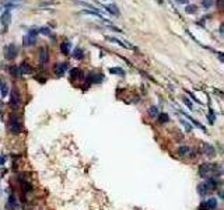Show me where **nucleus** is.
<instances>
[{"label": "nucleus", "mask_w": 224, "mask_h": 210, "mask_svg": "<svg viewBox=\"0 0 224 210\" xmlns=\"http://www.w3.org/2000/svg\"><path fill=\"white\" fill-rule=\"evenodd\" d=\"M197 172H199V177L202 178H220V175L224 172L223 168L217 164H211V163H203V164L199 165V169H197Z\"/></svg>", "instance_id": "f257e3e1"}, {"label": "nucleus", "mask_w": 224, "mask_h": 210, "mask_svg": "<svg viewBox=\"0 0 224 210\" xmlns=\"http://www.w3.org/2000/svg\"><path fill=\"white\" fill-rule=\"evenodd\" d=\"M38 34H39V30L37 28H31L30 31L25 34L23 37V45L24 46H32L35 45V42H37V37Z\"/></svg>", "instance_id": "f03ea898"}, {"label": "nucleus", "mask_w": 224, "mask_h": 210, "mask_svg": "<svg viewBox=\"0 0 224 210\" xmlns=\"http://www.w3.org/2000/svg\"><path fill=\"white\" fill-rule=\"evenodd\" d=\"M10 132L13 133V135H18V133H21V130H23V126H21V122H20V118L17 116V115H11L10 116Z\"/></svg>", "instance_id": "7ed1b4c3"}, {"label": "nucleus", "mask_w": 224, "mask_h": 210, "mask_svg": "<svg viewBox=\"0 0 224 210\" xmlns=\"http://www.w3.org/2000/svg\"><path fill=\"white\" fill-rule=\"evenodd\" d=\"M195 149L189 146H179L178 150H177V154L179 157H182V158H195L196 155H195Z\"/></svg>", "instance_id": "20e7f679"}, {"label": "nucleus", "mask_w": 224, "mask_h": 210, "mask_svg": "<svg viewBox=\"0 0 224 210\" xmlns=\"http://www.w3.org/2000/svg\"><path fill=\"white\" fill-rule=\"evenodd\" d=\"M10 105L13 106L14 109H18L20 105H21V97H20V92L17 88H11V92H10Z\"/></svg>", "instance_id": "39448f33"}, {"label": "nucleus", "mask_w": 224, "mask_h": 210, "mask_svg": "<svg viewBox=\"0 0 224 210\" xmlns=\"http://www.w3.org/2000/svg\"><path fill=\"white\" fill-rule=\"evenodd\" d=\"M18 53V49H17V46L14 45V44H10L4 48V58L7 60H13L16 56Z\"/></svg>", "instance_id": "423d86ee"}, {"label": "nucleus", "mask_w": 224, "mask_h": 210, "mask_svg": "<svg viewBox=\"0 0 224 210\" xmlns=\"http://www.w3.org/2000/svg\"><path fill=\"white\" fill-rule=\"evenodd\" d=\"M10 21H11V13H10V10H4V13L0 16V24L3 25V32L7 31Z\"/></svg>", "instance_id": "0eeeda50"}, {"label": "nucleus", "mask_w": 224, "mask_h": 210, "mask_svg": "<svg viewBox=\"0 0 224 210\" xmlns=\"http://www.w3.org/2000/svg\"><path fill=\"white\" fill-rule=\"evenodd\" d=\"M209 192H211V188H210V185H209V183L206 182V181L197 185V193H199L202 197H205L206 195L209 193Z\"/></svg>", "instance_id": "6e6552de"}, {"label": "nucleus", "mask_w": 224, "mask_h": 210, "mask_svg": "<svg viewBox=\"0 0 224 210\" xmlns=\"http://www.w3.org/2000/svg\"><path fill=\"white\" fill-rule=\"evenodd\" d=\"M203 154L206 155V157H209V158H213L216 155V149L211 144H209V143H203Z\"/></svg>", "instance_id": "1a4fd4ad"}, {"label": "nucleus", "mask_w": 224, "mask_h": 210, "mask_svg": "<svg viewBox=\"0 0 224 210\" xmlns=\"http://www.w3.org/2000/svg\"><path fill=\"white\" fill-rule=\"evenodd\" d=\"M104 80V76L102 74H97V73H90L87 77V86L88 84H98Z\"/></svg>", "instance_id": "9d476101"}, {"label": "nucleus", "mask_w": 224, "mask_h": 210, "mask_svg": "<svg viewBox=\"0 0 224 210\" xmlns=\"http://www.w3.org/2000/svg\"><path fill=\"white\" fill-rule=\"evenodd\" d=\"M67 69H69V63H58L53 70H55L56 76H63L64 72H66Z\"/></svg>", "instance_id": "9b49d317"}, {"label": "nucleus", "mask_w": 224, "mask_h": 210, "mask_svg": "<svg viewBox=\"0 0 224 210\" xmlns=\"http://www.w3.org/2000/svg\"><path fill=\"white\" fill-rule=\"evenodd\" d=\"M106 39L111 42H114V44H116V45L122 46V48H125V49H135V46L130 45V44H123L122 41H119L118 38H114V37H106Z\"/></svg>", "instance_id": "f8f14e48"}, {"label": "nucleus", "mask_w": 224, "mask_h": 210, "mask_svg": "<svg viewBox=\"0 0 224 210\" xmlns=\"http://www.w3.org/2000/svg\"><path fill=\"white\" fill-rule=\"evenodd\" d=\"M7 94H9V86L4 81V78H0V95L4 98L7 97Z\"/></svg>", "instance_id": "ddd939ff"}, {"label": "nucleus", "mask_w": 224, "mask_h": 210, "mask_svg": "<svg viewBox=\"0 0 224 210\" xmlns=\"http://www.w3.org/2000/svg\"><path fill=\"white\" fill-rule=\"evenodd\" d=\"M48 60H49L48 50H46V49H41V52H39V63H41V66H45V64L48 63Z\"/></svg>", "instance_id": "4468645a"}, {"label": "nucleus", "mask_w": 224, "mask_h": 210, "mask_svg": "<svg viewBox=\"0 0 224 210\" xmlns=\"http://www.w3.org/2000/svg\"><path fill=\"white\" fill-rule=\"evenodd\" d=\"M70 49H72V42L64 41L60 44V52H62L63 55H69V53H70Z\"/></svg>", "instance_id": "2eb2a0df"}, {"label": "nucleus", "mask_w": 224, "mask_h": 210, "mask_svg": "<svg viewBox=\"0 0 224 210\" xmlns=\"http://www.w3.org/2000/svg\"><path fill=\"white\" fill-rule=\"evenodd\" d=\"M182 115H183V116H186V118L189 119V121H191V122H192V123L195 125L196 128H199V129H200V130H203V132H205V133L207 132V129H206V126H203V125H202V123H199V122H197L196 119H193L192 116H189V115H188V114H185V112H182Z\"/></svg>", "instance_id": "dca6fc26"}, {"label": "nucleus", "mask_w": 224, "mask_h": 210, "mask_svg": "<svg viewBox=\"0 0 224 210\" xmlns=\"http://www.w3.org/2000/svg\"><path fill=\"white\" fill-rule=\"evenodd\" d=\"M70 77L72 78H80V80H83V78H84V73H83L81 70H80V69H72V70H70Z\"/></svg>", "instance_id": "f3484780"}, {"label": "nucleus", "mask_w": 224, "mask_h": 210, "mask_svg": "<svg viewBox=\"0 0 224 210\" xmlns=\"http://www.w3.org/2000/svg\"><path fill=\"white\" fill-rule=\"evenodd\" d=\"M104 9L108 11V13H111L112 16H115V17H119V10H118V7L115 4H108V6H104Z\"/></svg>", "instance_id": "a211bd4d"}, {"label": "nucleus", "mask_w": 224, "mask_h": 210, "mask_svg": "<svg viewBox=\"0 0 224 210\" xmlns=\"http://www.w3.org/2000/svg\"><path fill=\"white\" fill-rule=\"evenodd\" d=\"M168 121H169V116L165 112H160V115L157 116V123L158 125H165Z\"/></svg>", "instance_id": "6ab92c4d"}, {"label": "nucleus", "mask_w": 224, "mask_h": 210, "mask_svg": "<svg viewBox=\"0 0 224 210\" xmlns=\"http://www.w3.org/2000/svg\"><path fill=\"white\" fill-rule=\"evenodd\" d=\"M147 114H149L150 118H157V116L160 115V109H158V106L153 105V106H150V108L147 109Z\"/></svg>", "instance_id": "aec40b11"}, {"label": "nucleus", "mask_w": 224, "mask_h": 210, "mask_svg": "<svg viewBox=\"0 0 224 210\" xmlns=\"http://www.w3.org/2000/svg\"><path fill=\"white\" fill-rule=\"evenodd\" d=\"M18 67H20V70H21V74H23V76L24 74H31L32 73V67L28 63H21Z\"/></svg>", "instance_id": "412c9836"}, {"label": "nucleus", "mask_w": 224, "mask_h": 210, "mask_svg": "<svg viewBox=\"0 0 224 210\" xmlns=\"http://www.w3.org/2000/svg\"><path fill=\"white\" fill-rule=\"evenodd\" d=\"M205 203H206V206L209 207V210H214L216 207H217V199H216V197H209Z\"/></svg>", "instance_id": "4be33fe9"}, {"label": "nucleus", "mask_w": 224, "mask_h": 210, "mask_svg": "<svg viewBox=\"0 0 224 210\" xmlns=\"http://www.w3.org/2000/svg\"><path fill=\"white\" fill-rule=\"evenodd\" d=\"M73 58L77 60H81L83 58H84V52H83V49H80V48H76L73 52Z\"/></svg>", "instance_id": "5701e85b"}, {"label": "nucleus", "mask_w": 224, "mask_h": 210, "mask_svg": "<svg viewBox=\"0 0 224 210\" xmlns=\"http://www.w3.org/2000/svg\"><path fill=\"white\" fill-rule=\"evenodd\" d=\"M111 74H118V76H125V70L121 67H111L109 69Z\"/></svg>", "instance_id": "b1692460"}, {"label": "nucleus", "mask_w": 224, "mask_h": 210, "mask_svg": "<svg viewBox=\"0 0 224 210\" xmlns=\"http://www.w3.org/2000/svg\"><path fill=\"white\" fill-rule=\"evenodd\" d=\"M185 13L188 14H196L197 13V7L195 4H186V7H185Z\"/></svg>", "instance_id": "393cba45"}, {"label": "nucleus", "mask_w": 224, "mask_h": 210, "mask_svg": "<svg viewBox=\"0 0 224 210\" xmlns=\"http://www.w3.org/2000/svg\"><path fill=\"white\" fill-rule=\"evenodd\" d=\"M10 73L13 74V76H16V77H21V76H23L18 66H13V67H10Z\"/></svg>", "instance_id": "a878e982"}, {"label": "nucleus", "mask_w": 224, "mask_h": 210, "mask_svg": "<svg viewBox=\"0 0 224 210\" xmlns=\"http://www.w3.org/2000/svg\"><path fill=\"white\" fill-rule=\"evenodd\" d=\"M20 181H21V185H23V188H24V191L27 192H31L32 191V185L30 182H27V181H24V179H20Z\"/></svg>", "instance_id": "bb28decb"}, {"label": "nucleus", "mask_w": 224, "mask_h": 210, "mask_svg": "<svg viewBox=\"0 0 224 210\" xmlns=\"http://www.w3.org/2000/svg\"><path fill=\"white\" fill-rule=\"evenodd\" d=\"M9 206H11V209H16L17 207V202H16V197L13 195L9 196Z\"/></svg>", "instance_id": "cd10ccee"}, {"label": "nucleus", "mask_w": 224, "mask_h": 210, "mask_svg": "<svg viewBox=\"0 0 224 210\" xmlns=\"http://www.w3.org/2000/svg\"><path fill=\"white\" fill-rule=\"evenodd\" d=\"M179 122H181V125H182L183 128L186 129V132H192V128H191V125L188 123L185 119H179Z\"/></svg>", "instance_id": "c85d7f7f"}, {"label": "nucleus", "mask_w": 224, "mask_h": 210, "mask_svg": "<svg viewBox=\"0 0 224 210\" xmlns=\"http://www.w3.org/2000/svg\"><path fill=\"white\" fill-rule=\"evenodd\" d=\"M211 4H213V0H202V6L205 7V10L210 9Z\"/></svg>", "instance_id": "c756f323"}, {"label": "nucleus", "mask_w": 224, "mask_h": 210, "mask_svg": "<svg viewBox=\"0 0 224 210\" xmlns=\"http://www.w3.org/2000/svg\"><path fill=\"white\" fill-rule=\"evenodd\" d=\"M182 101H183V104L186 105V106L189 108V109H192V111H193V104L191 102V101H189V98H186V97H182Z\"/></svg>", "instance_id": "7c9ffc66"}, {"label": "nucleus", "mask_w": 224, "mask_h": 210, "mask_svg": "<svg viewBox=\"0 0 224 210\" xmlns=\"http://www.w3.org/2000/svg\"><path fill=\"white\" fill-rule=\"evenodd\" d=\"M39 32L41 34H44V35H48V37H52V32H50L49 28H46V27H42L39 28Z\"/></svg>", "instance_id": "2f4dec72"}, {"label": "nucleus", "mask_w": 224, "mask_h": 210, "mask_svg": "<svg viewBox=\"0 0 224 210\" xmlns=\"http://www.w3.org/2000/svg\"><path fill=\"white\" fill-rule=\"evenodd\" d=\"M207 118H209V122H210L211 125L214 123V121H216V116H214V114H213V109H210V114L207 115Z\"/></svg>", "instance_id": "473e14b6"}, {"label": "nucleus", "mask_w": 224, "mask_h": 210, "mask_svg": "<svg viewBox=\"0 0 224 210\" xmlns=\"http://www.w3.org/2000/svg\"><path fill=\"white\" fill-rule=\"evenodd\" d=\"M216 6H217V9L224 10V0H216Z\"/></svg>", "instance_id": "72a5a7b5"}, {"label": "nucleus", "mask_w": 224, "mask_h": 210, "mask_svg": "<svg viewBox=\"0 0 224 210\" xmlns=\"http://www.w3.org/2000/svg\"><path fill=\"white\" fill-rule=\"evenodd\" d=\"M108 28H111L112 31H115V32H123L121 28H116V27H114V25H108Z\"/></svg>", "instance_id": "f704fd0d"}, {"label": "nucleus", "mask_w": 224, "mask_h": 210, "mask_svg": "<svg viewBox=\"0 0 224 210\" xmlns=\"http://www.w3.org/2000/svg\"><path fill=\"white\" fill-rule=\"evenodd\" d=\"M6 163V157L4 155H0V165H4Z\"/></svg>", "instance_id": "c9c22d12"}, {"label": "nucleus", "mask_w": 224, "mask_h": 210, "mask_svg": "<svg viewBox=\"0 0 224 210\" xmlns=\"http://www.w3.org/2000/svg\"><path fill=\"white\" fill-rule=\"evenodd\" d=\"M177 3H179V4H188V0H177Z\"/></svg>", "instance_id": "e433bc0d"}, {"label": "nucleus", "mask_w": 224, "mask_h": 210, "mask_svg": "<svg viewBox=\"0 0 224 210\" xmlns=\"http://www.w3.org/2000/svg\"><path fill=\"white\" fill-rule=\"evenodd\" d=\"M220 32H221V35L224 37V24H221V25H220Z\"/></svg>", "instance_id": "4c0bfd02"}, {"label": "nucleus", "mask_w": 224, "mask_h": 210, "mask_svg": "<svg viewBox=\"0 0 224 210\" xmlns=\"http://www.w3.org/2000/svg\"><path fill=\"white\" fill-rule=\"evenodd\" d=\"M219 197H220V199H224V191H220L219 192Z\"/></svg>", "instance_id": "58836bf2"}, {"label": "nucleus", "mask_w": 224, "mask_h": 210, "mask_svg": "<svg viewBox=\"0 0 224 210\" xmlns=\"http://www.w3.org/2000/svg\"><path fill=\"white\" fill-rule=\"evenodd\" d=\"M13 1H16V0H11V3H13Z\"/></svg>", "instance_id": "ea45409f"}]
</instances>
